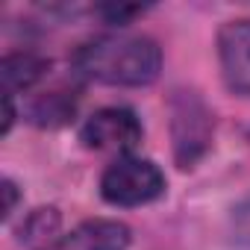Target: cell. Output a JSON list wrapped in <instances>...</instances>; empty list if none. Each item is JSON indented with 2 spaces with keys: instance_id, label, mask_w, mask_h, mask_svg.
Returning <instances> with one entry per match:
<instances>
[{
  "instance_id": "3",
  "label": "cell",
  "mask_w": 250,
  "mask_h": 250,
  "mask_svg": "<svg viewBox=\"0 0 250 250\" xmlns=\"http://www.w3.org/2000/svg\"><path fill=\"white\" fill-rule=\"evenodd\" d=\"M142 121L127 106H106L85 118L83 124V145L100 153H127L142 142Z\"/></svg>"
},
{
  "instance_id": "5",
  "label": "cell",
  "mask_w": 250,
  "mask_h": 250,
  "mask_svg": "<svg viewBox=\"0 0 250 250\" xmlns=\"http://www.w3.org/2000/svg\"><path fill=\"white\" fill-rule=\"evenodd\" d=\"M130 247V227L121 221H85L65 232L50 250H127Z\"/></svg>"
},
{
  "instance_id": "8",
  "label": "cell",
  "mask_w": 250,
  "mask_h": 250,
  "mask_svg": "<svg viewBox=\"0 0 250 250\" xmlns=\"http://www.w3.org/2000/svg\"><path fill=\"white\" fill-rule=\"evenodd\" d=\"M56 227H59L56 212H53V209H39V212L27 221V227H21V241H27V244L44 241L50 232H56Z\"/></svg>"
},
{
  "instance_id": "1",
  "label": "cell",
  "mask_w": 250,
  "mask_h": 250,
  "mask_svg": "<svg viewBox=\"0 0 250 250\" xmlns=\"http://www.w3.org/2000/svg\"><path fill=\"white\" fill-rule=\"evenodd\" d=\"M74 68L106 85H147L162 71V50L147 36H97L74 53Z\"/></svg>"
},
{
  "instance_id": "4",
  "label": "cell",
  "mask_w": 250,
  "mask_h": 250,
  "mask_svg": "<svg viewBox=\"0 0 250 250\" xmlns=\"http://www.w3.org/2000/svg\"><path fill=\"white\" fill-rule=\"evenodd\" d=\"M218 59L227 85L250 97V18L229 21L218 33Z\"/></svg>"
},
{
  "instance_id": "11",
  "label": "cell",
  "mask_w": 250,
  "mask_h": 250,
  "mask_svg": "<svg viewBox=\"0 0 250 250\" xmlns=\"http://www.w3.org/2000/svg\"><path fill=\"white\" fill-rule=\"evenodd\" d=\"M15 124V103H12V94H3V136L12 130Z\"/></svg>"
},
{
  "instance_id": "6",
  "label": "cell",
  "mask_w": 250,
  "mask_h": 250,
  "mask_svg": "<svg viewBox=\"0 0 250 250\" xmlns=\"http://www.w3.org/2000/svg\"><path fill=\"white\" fill-rule=\"evenodd\" d=\"M47 71V62L39 56V53H9L0 65V80H3V94H12L21 91V88H30L33 83H39Z\"/></svg>"
},
{
  "instance_id": "2",
  "label": "cell",
  "mask_w": 250,
  "mask_h": 250,
  "mask_svg": "<svg viewBox=\"0 0 250 250\" xmlns=\"http://www.w3.org/2000/svg\"><path fill=\"white\" fill-rule=\"evenodd\" d=\"M100 194L112 206H145L165 194V174L142 156H121L100 177Z\"/></svg>"
},
{
  "instance_id": "7",
  "label": "cell",
  "mask_w": 250,
  "mask_h": 250,
  "mask_svg": "<svg viewBox=\"0 0 250 250\" xmlns=\"http://www.w3.org/2000/svg\"><path fill=\"white\" fill-rule=\"evenodd\" d=\"M74 112V100H68L65 94H47L33 106V118L42 127H56V124H65Z\"/></svg>"
},
{
  "instance_id": "9",
  "label": "cell",
  "mask_w": 250,
  "mask_h": 250,
  "mask_svg": "<svg viewBox=\"0 0 250 250\" xmlns=\"http://www.w3.org/2000/svg\"><path fill=\"white\" fill-rule=\"evenodd\" d=\"M100 12L109 18V24H127L133 15L142 12V6H103Z\"/></svg>"
},
{
  "instance_id": "10",
  "label": "cell",
  "mask_w": 250,
  "mask_h": 250,
  "mask_svg": "<svg viewBox=\"0 0 250 250\" xmlns=\"http://www.w3.org/2000/svg\"><path fill=\"white\" fill-rule=\"evenodd\" d=\"M3 197H6V203H3V218H9V215L15 212V203H18V191H15V183H12V180L3 183Z\"/></svg>"
}]
</instances>
